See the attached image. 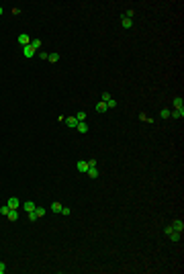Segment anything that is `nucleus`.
Segmentation results:
<instances>
[{
    "label": "nucleus",
    "mask_w": 184,
    "mask_h": 274,
    "mask_svg": "<svg viewBox=\"0 0 184 274\" xmlns=\"http://www.w3.org/2000/svg\"><path fill=\"white\" fill-rule=\"evenodd\" d=\"M17 41H18V45H21V47H25V45H31V37H29L27 33H21V35L17 37Z\"/></svg>",
    "instance_id": "f257e3e1"
},
{
    "label": "nucleus",
    "mask_w": 184,
    "mask_h": 274,
    "mask_svg": "<svg viewBox=\"0 0 184 274\" xmlns=\"http://www.w3.org/2000/svg\"><path fill=\"white\" fill-rule=\"evenodd\" d=\"M172 229L182 233L184 231V221H182V219H174V221H172Z\"/></svg>",
    "instance_id": "f03ea898"
},
{
    "label": "nucleus",
    "mask_w": 184,
    "mask_h": 274,
    "mask_svg": "<svg viewBox=\"0 0 184 274\" xmlns=\"http://www.w3.org/2000/svg\"><path fill=\"white\" fill-rule=\"evenodd\" d=\"M35 203L33 201H27V203H23V211H25V213H31V211H35Z\"/></svg>",
    "instance_id": "7ed1b4c3"
},
{
    "label": "nucleus",
    "mask_w": 184,
    "mask_h": 274,
    "mask_svg": "<svg viewBox=\"0 0 184 274\" xmlns=\"http://www.w3.org/2000/svg\"><path fill=\"white\" fill-rule=\"evenodd\" d=\"M6 205H8V209H18V205H21V203H18L17 197H10L8 201H6Z\"/></svg>",
    "instance_id": "20e7f679"
},
{
    "label": "nucleus",
    "mask_w": 184,
    "mask_h": 274,
    "mask_svg": "<svg viewBox=\"0 0 184 274\" xmlns=\"http://www.w3.org/2000/svg\"><path fill=\"white\" fill-rule=\"evenodd\" d=\"M174 109H176V111H184V103H182V96H176V98H174Z\"/></svg>",
    "instance_id": "39448f33"
},
{
    "label": "nucleus",
    "mask_w": 184,
    "mask_h": 274,
    "mask_svg": "<svg viewBox=\"0 0 184 274\" xmlns=\"http://www.w3.org/2000/svg\"><path fill=\"white\" fill-rule=\"evenodd\" d=\"M23 55H25V57H33V55H35V49L31 47V45H25V47H23Z\"/></svg>",
    "instance_id": "423d86ee"
},
{
    "label": "nucleus",
    "mask_w": 184,
    "mask_h": 274,
    "mask_svg": "<svg viewBox=\"0 0 184 274\" xmlns=\"http://www.w3.org/2000/svg\"><path fill=\"white\" fill-rule=\"evenodd\" d=\"M76 168H78L80 172H88V168H90V166H88V162H86V160H80V162L76 164Z\"/></svg>",
    "instance_id": "0eeeda50"
},
{
    "label": "nucleus",
    "mask_w": 184,
    "mask_h": 274,
    "mask_svg": "<svg viewBox=\"0 0 184 274\" xmlns=\"http://www.w3.org/2000/svg\"><path fill=\"white\" fill-rule=\"evenodd\" d=\"M121 27H123V29H131V27H133V18H121Z\"/></svg>",
    "instance_id": "6e6552de"
},
{
    "label": "nucleus",
    "mask_w": 184,
    "mask_h": 274,
    "mask_svg": "<svg viewBox=\"0 0 184 274\" xmlns=\"http://www.w3.org/2000/svg\"><path fill=\"white\" fill-rule=\"evenodd\" d=\"M41 39H31V47H33L35 51H41Z\"/></svg>",
    "instance_id": "1a4fd4ad"
},
{
    "label": "nucleus",
    "mask_w": 184,
    "mask_h": 274,
    "mask_svg": "<svg viewBox=\"0 0 184 274\" xmlns=\"http://www.w3.org/2000/svg\"><path fill=\"white\" fill-rule=\"evenodd\" d=\"M76 129H78V131H80V133H88V125H86V123H84V121H80V123H78V125H76Z\"/></svg>",
    "instance_id": "9d476101"
},
{
    "label": "nucleus",
    "mask_w": 184,
    "mask_h": 274,
    "mask_svg": "<svg viewBox=\"0 0 184 274\" xmlns=\"http://www.w3.org/2000/svg\"><path fill=\"white\" fill-rule=\"evenodd\" d=\"M6 217H8V221H17V219H18V211H17V209H10Z\"/></svg>",
    "instance_id": "9b49d317"
},
{
    "label": "nucleus",
    "mask_w": 184,
    "mask_h": 274,
    "mask_svg": "<svg viewBox=\"0 0 184 274\" xmlns=\"http://www.w3.org/2000/svg\"><path fill=\"white\" fill-rule=\"evenodd\" d=\"M168 235H170V240H172V241H180V237H182V233H180V231H174V229L168 233Z\"/></svg>",
    "instance_id": "f8f14e48"
},
{
    "label": "nucleus",
    "mask_w": 184,
    "mask_h": 274,
    "mask_svg": "<svg viewBox=\"0 0 184 274\" xmlns=\"http://www.w3.org/2000/svg\"><path fill=\"white\" fill-rule=\"evenodd\" d=\"M66 125H67V127H72V129H76V125H78L76 117H67V119H66Z\"/></svg>",
    "instance_id": "ddd939ff"
},
{
    "label": "nucleus",
    "mask_w": 184,
    "mask_h": 274,
    "mask_svg": "<svg viewBox=\"0 0 184 274\" xmlns=\"http://www.w3.org/2000/svg\"><path fill=\"white\" fill-rule=\"evenodd\" d=\"M86 174H88L90 178H98V168H96V166H94V168H88V172H86Z\"/></svg>",
    "instance_id": "4468645a"
},
{
    "label": "nucleus",
    "mask_w": 184,
    "mask_h": 274,
    "mask_svg": "<svg viewBox=\"0 0 184 274\" xmlns=\"http://www.w3.org/2000/svg\"><path fill=\"white\" fill-rule=\"evenodd\" d=\"M51 213H59V211H61V203H58V201H55V203H51Z\"/></svg>",
    "instance_id": "2eb2a0df"
},
{
    "label": "nucleus",
    "mask_w": 184,
    "mask_h": 274,
    "mask_svg": "<svg viewBox=\"0 0 184 274\" xmlns=\"http://www.w3.org/2000/svg\"><path fill=\"white\" fill-rule=\"evenodd\" d=\"M184 117V111H172L170 113V119H182Z\"/></svg>",
    "instance_id": "dca6fc26"
},
{
    "label": "nucleus",
    "mask_w": 184,
    "mask_h": 274,
    "mask_svg": "<svg viewBox=\"0 0 184 274\" xmlns=\"http://www.w3.org/2000/svg\"><path fill=\"white\" fill-rule=\"evenodd\" d=\"M96 111H98V113H104V111H109V109H107V103H102V100H98V104H96Z\"/></svg>",
    "instance_id": "f3484780"
},
{
    "label": "nucleus",
    "mask_w": 184,
    "mask_h": 274,
    "mask_svg": "<svg viewBox=\"0 0 184 274\" xmlns=\"http://www.w3.org/2000/svg\"><path fill=\"white\" fill-rule=\"evenodd\" d=\"M35 213H37V217H39V219H41L47 211H45V207H35Z\"/></svg>",
    "instance_id": "a211bd4d"
},
{
    "label": "nucleus",
    "mask_w": 184,
    "mask_h": 274,
    "mask_svg": "<svg viewBox=\"0 0 184 274\" xmlns=\"http://www.w3.org/2000/svg\"><path fill=\"white\" fill-rule=\"evenodd\" d=\"M74 117H76V121L80 123V121H86V113H84V111H80V113H76Z\"/></svg>",
    "instance_id": "6ab92c4d"
},
{
    "label": "nucleus",
    "mask_w": 184,
    "mask_h": 274,
    "mask_svg": "<svg viewBox=\"0 0 184 274\" xmlns=\"http://www.w3.org/2000/svg\"><path fill=\"white\" fill-rule=\"evenodd\" d=\"M115 106H117V100H115V98L110 96L109 100H107V109H115Z\"/></svg>",
    "instance_id": "aec40b11"
},
{
    "label": "nucleus",
    "mask_w": 184,
    "mask_h": 274,
    "mask_svg": "<svg viewBox=\"0 0 184 274\" xmlns=\"http://www.w3.org/2000/svg\"><path fill=\"white\" fill-rule=\"evenodd\" d=\"M159 117H162V119H170V111H168V109H162V111H159Z\"/></svg>",
    "instance_id": "412c9836"
},
{
    "label": "nucleus",
    "mask_w": 184,
    "mask_h": 274,
    "mask_svg": "<svg viewBox=\"0 0 184 274\" xmlns=\"http://www.w3.org/2000/svg\"><path fill=\"white\" fill-rule=\"evenodd\" d=\"M59 213L64 215V217H67V215H72V209H70V207H61V211H59Z\"/></svg>",
    "instance_id": "4be33fe9"
},
{
    "label": "nucleus",
    "mask_w": 184,
    "mask_h": 274,
    "mask_svg": "<svg viewBox=\"0 0 184 274\" xmlns=\"http://www.w3.org/2000/svg\"><path fill=\"white\" fill-rule=\"evenodd\" d=\"M27 219H29V221H37L39 217H37V213H35V211H31V213H27Z\"/></svg>",
    "instance_id": "5701e85b"
},
{
    "label": "nucleus",
    "mask_w": 184,
    "mask_h": 274,
    "mask_svg": "<svg viewBox=\"0 0 184 274\" xmlns=\"http://www.w3.org/2000/svg\"><path fill=\"white\" fill-rule=\"evenodd\" d=\"M47 60H49L51 64H55V61L59 60V53H49V57H47Z\"/></svg>",
    "instance_id": "b1692460"
},
{
    "label": "nucleus",
    "mask_w": 184,
    "mask_h": 274,
    "mask_svg": "<svg viewBox=\"0 0 184 274\" xmlns=\"http://www.w3.org/2000/svg\"><path fill=\"white\" fill-rule=\"evenodd\" d=\"M8 211H10V209H8V205H4V207H0V213L4 215V217H6V215H8Z\"/></svg>",
    "instance_id": "393cba45"
},
{
    "label": "nucleus",
    "mask_w": 184,
    "mask_h": 274,
    "mask_svg": "<svg viewBox=\"0 0 184 274\" xmlns=\"http://www.w3.org/2000/svg\"><path fill=\"white\" fill-rule=\"evenodd\" d=\"M139 119H141V121H147V123H153V121H151L150 117H147V115H145V113H141V115H139Z\"/></svg>",
    "instance_id": "a878e982"
},
{
    "label": "nucleus",
    "mask_w": 184,
    "mask_h": 274,
    "mask_svg": "<svg viewBox=\"0 0 184 274\" xmlns=\"http://www.w3.org/2000/svg\"><path fill=\"white\" fill-rule=\"evenodd\" d=\"M37 55H39L41 60H47V57H49V53H47V51H39V53H37Z\"/></svg>",
    "instance_id": "bb28decb"
},
{
    "label": "nucleus",
    "mask_w": 184,
    "mask_h": 274,
    "mask_svg": "<svg viewBox=\"0 0 184 274\" xmlns=\"http://www.w3.org/2000/svg\"><path fill=\"white\" fill-rule=\"evenodd\" d=\"M109 98H110V94H109V92H102V96H100V100H102V103H107Z\"/></svg>",
    "instance_id": "cd10ccee"
},
{
    "label": "nucleus",
    "mask_w": 184,
    "mask_h": 274,
    "mask_svg": "<svg viewBox=\"0 0 184 274\" xmlns=\"http://www.w3.org/2000/svg\"><path fill=\"white\" fill-rule=\"evenodd\" d=\"M6 272V264H4V262H0V274H4Z\"/></svg>",
    "instance_id": "c85d7f7f"
},
{
    "label": "nucleus",
    "mask_w": 184,
    "mask_h": 274,
    "mask_svg": "<svg viewBox=\"0 0 184 274\" xmlns=\"http://www.w3.org/2000/svg\"><path fill=\"white\" fill-rule=\"evenodd\" d=\"M0 15H2V6H0Z\"/></svg>",
    "instance_id": "c756f323"
}]
</instances>
